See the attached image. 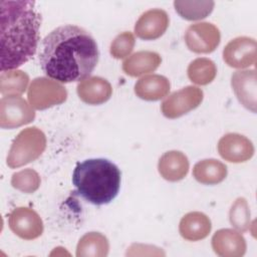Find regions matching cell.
<instances>
[{
	"label": "cell",
	"mask_w": 257,
	"mask_h": 257,
	"mask_svg": "<svg viewBox=\"0 0 257 257\" xmlns=\"http://www.w3.org/2000/svg\"><path fill=\"white\" fill-rule=\"evenodd\" d=\"M161 55L155 51L142 50L128 56L122 63V70L125 74L138 77L154 72L161 64Z\"/></svg>",
	"instance_id": "19"
},
{
	"label": "cell",
	"mask_w": 257,
	"mask_h": 257,
	"mask_svg": "<svg viewBox=\"0 0 257 257\" xmlns=\"http://www.w3.org/2000/svg\"><path fill=\"white\" fill-rule=\"evenodd\" d=\"M170 23L167 12L155 8L144 12L135 25L136 35L143 40H155L160 38L168 29Z\"/></svg>",
	"instance_id": "12"
},
{
	"label": "cell",
	"mask_w": 257,
	"mask_h": 257,
	"mask_svg": "<svg viewBox=\"0 0 257 257\" xmlns=\"http://www.w3.org/2000/svg\"><path fill=\"white\" fill-rule=\"evenodd\" d=\"M99 51L91 34L77 25L52 30L42 40L39 63L42 71L56 81H82L98 62Z\"/></svg>",
	"instance_id": "1"
},
{
	"label": "cell",
	"mask_w": 257,
	"mask_h": 257,
	"mask_svg": "<svg viewBox=\"0 0 257 257\" xmlns=\"http://www.w3.org/2000/svg\"><path fill=\"white\" fill-rule=\"evenodd\" d=\"M78 97L85 103L96 105L107 101L112 94L110 83L100 76H90L77 84Z\"/></svg>",
	"instance_id": "15"
},
{
	"label": "cell",
	"mask_w": 257,
	"mask_h": 257,
	"mask_svg": "<svg viewBox=\"0 0 257 257\" xmlns=\"http://www.w3.org/2000/svg\"><path fill=\"white\" fill-rule=\"evenodd\" d=\"M256 70H238L231 76V85L240 103L251 110L256 112L257 106V83H256Z\"/></svg>",
	"instance_id": "13"
},
{
	"label": "cell",
	"mask_w": 257,
	"mask_h": 257,
	"mask_svg": "<svg viewBox=\"0 0 257 257\" xmlns=\"http://www.w3.org/2000/svg\"><path fill=\"white\" fill-rule=\"evenodd\" d=\"M204 97L201 88L193 85L181 88L169 95L161 105L163 114L168 118H178L198 107Z\"/></svg>",
	"instance_id": "6"
},
{
	"label": "cell",
	"mask_w": 257,
	"mask_h": 257,
	"mask_svg": "<svg viewBox=\"0 0 257 257\" xmlns=\"http://www.w3.org/2000/svg\"><path fill=\"white\" fill-rule=\"evenodd\" d=\"M27 97L33 108L43 110L64 102L67 98V91L56 80L48 77H36L28 87Z\"/></svg>",
	"instance_id": "5"
},
{
	"label": "cell",
	"mask_w": 257,
	"mask_h": 257,
	"mask_svg": "<svg viewBox=\"0 0 257 257\" xmlns=\"http://www.w3.org/2000/svg\"><path fill=\"white\" fill-rule=\"evenodd\" d=\"M185 43L195 53L213 52L221 40L220 30L209 22H200L190 25L185 32Z\"/></svg>",
	"instance_id": "8"
},
{
	"label": "cell",
	"mask_w": 257,
	"mask_h": 257,
	"mask_svg": "<svg viewBox=\"0 0 257 257\" xmlns=\"http://www.w3.org/2000/svg\"><path fill=\"white\" fill-rule=\"evenodd\" d=\"M121 173L107 159H88L76 164L72 183L86 202L100 206L110 203L118 194Z\"/></svg>",
	"instance_id": "3"
},
{
	"label": "cell",
	"mask_w": 257,
	"mask_h": 257,
	"mask_svg": "<svg viewBox=\"0 0 257 257\" xmlns=\"http://www.w3.org/2000/svg\"><path fill=\"white\" fill-rule=\"evenodd\" d=\"M215 2L211 0L205 1H187L177 0L174 7L177 13L184 19L194 21L206 18L213 11Z\"/></svg>",
	"instance_id": "23"
},
{
	"label": "cell",
	"mask_w": 257,
	"mask_h": 257,
	"mask_svg": "<svg viewBox=\"0 0 257 257\" xmlns=\"http://www.w3.org/2000/svg\"><path fill=\"white\" fill-rule=\"evenodd\" d=\"M136 44L135 36L130 31L118 34L111 42L109 47L110 55L115 59H122L131 54Z\"/></svg>",
	"instance_id": "27"
},
{
	"label": "cell",
	"mask_w": 257,
	"mask_h": 257,
	"mask_svg": "<svg viewBox=\"0 0 257 257\" xmlns=\"http://www.w3.org/2000/svg\"><path fill=\"white\" fill-rule=\"evenodd\" d=\"M29 76L18 69L4 70L0 74V92L3 96H18L22 94L28 85Z\"/></svg>",
	"instance_id": "22"
},
{
	"label": "cell",
	"mask_w": 257,
	"mask_h": 257,
	"mask_svg": "<svg viewBox=\"0 0 257 257\" xmlns=\"http://www.w3.org/2000/svg\"><path fill=\"white\" fill-rule=\"evenodd\" d=\"M46 149V137L44 133L31 126L22 130L14 139L8 152L6 164L15 169L37 160Z\"/></svg>",
	"instance_id": "4"
},
{
	"label": "cell",
	"mask_w": 257,
	"mask_h": 257,
	"mask_svg": "<svg viewBox=\"0 0 257 257\" xmlns=\"http://www.w3.org/2000/svg\"><path fill=\"white\" fill-rule=\"evenodd\" d=\"M171 89L170 80L160 74H150L140 78L135 84V93L138 97L155 101L164 98Z\"/></svg>",
	"instance_id": "18"
},
{
	"label": "cell",
	"mask_w": 257,
	"mask_h": 257,
	"mask_svg": "<svg viewBox=\"0 0 257 257\" xmlns=\"http://www.w3.org/2000/svg\"><path fill=\"white\" fill-rule=\"evenodd\" d=\"M41 16L34 1H0L1 71L16 69L36 53Z\"/></svg>",
	"instance_id": "2"
},
{
	"label": "cell",
	"mask_w": 257,
	"mask_h": 257,
	"mask_svg": "<svg viewBox=\"0 0 257 257\" xmlns=\"http://www.w3.org/2000/svg\"><path fill=\"white\" fill-rule=\"evenodd\" d=\"M8 224L10 230L19 238L33 240L43 233V222L40 216L32 209L17 207L9 214Z\"/></svg>",
	"instance_id": "10"
},
{
	"label": "cell",
	"mask_w": 257,
	"mask_h": 257,
	"mask_svg": "<svg viewBox=\"0 0 257 257\" xmlns=\"http://www.w3.org/2000/svg\"><path fill=\"white\" fill-rule=\"evenodd\" d=\"M246 247V241L241 232L233 229H220L212 237V248L222 257L243 256Z\"/></svg>",
	"instance_id": "14"
},
{
	"label": "cell",
	"mask_w": 257,
	"mask_h": 257,
	"mask_svg": "<svg viewBox=\"0 0 257 257\" xmlns=\"http://www.w3.org/2000/svg\"><path fill=\"white\" fill-rule=\"evenodd\" d=\"M256 40L240 36L232 39L223 49V60L230 67L246 68L254 65L257 59Z\"/></svg>",
	"instance_id": "9"
},
{
	"label": "cell",
	"mask_w": 257,
	"mask_h": 257,
	"mask_svg": "<svg viewBox=\"0 0 257 257\" xmlns=\"http://www.w3.org/2000/svg\"><path fill=\"white\" fill-rule=\"evenodd\" d=\"M41 184L39 174L32 169H24L17 173H14L11 178V185L14 189L26 193L32 194L38 190Z\"/></svg>",
	"instance_id": "26"
},
{
	"label": "cell",
	"mask_w": 257,
	"mask_h": 257,
	"mask_svg": "<svg viewBox=\"0 0 257 257\" xmlns=\"http://www.w3.org/2000/svg\"><path fill=\"white\" fill-rule=\"evenodd\" d=\"M212 224L207 215L201 212H190L180 221L179 232L188 241L205 239L211 232Z\"/></svg>",
	"instance_id": "17"
},
{
	"label": "cell",
	"mask_w": 257,
	"mask_h": 257,
	"mask_svg": "<svg viewBox=\"0 0 257 257\" xmlns=\"http://www.w3.org/2000/svg\"><path fill=\"white\" fill-rule=\"evenodd\" d=\"M220 156L230 163H244L254 155L252 142L243 135L230 133L223 136L218 143Z\"/></svg>",
	"instance_id": "11"
},
{
	"label": "cell",
	"mask_w": 257,
	"mask_h": 257,
	"mask_svg": "<svg viewBox=\"0 0 257 257\" xmlns=\"http://www.w3.org/2000/svg\"><path fill=\"white\" fill-rule=\"evenodd\" d=\"M35 111L21 96H3L0 100V126L12 130L30 123Z\"/></svg>",
	"instance_id": "7"
},
{
	"label": "cell",
	"mask_w": 257,
	"mask_h": 257,
	"mask_svg": "<svg viewBox=\"0 0 257 257\" xmlns=\"http://www.w3.org/2000/svg\"><path fill=\"white\" fill-rule=\"evenodd\" d=\"M189 79L198 85L211 83L217 74V67L214 61L206 57L194 59L187 69Z\"/></svg>",
	"instance_id": "24"
},
{
	"label": "cell",
	"mask_w": 257,
	"mask_h": 257,
	"mask_svg": "<svg viewBox=\"0 0 257 257\" xmlns=\"http://www.w3.org/2000/svg\"><path fill=\"white\" fill-rule=\"evenodd\" d=\"M193 176L203 185H217L227 177V167L215 159L202 160L194 166Z\"/></svg>",
	"instance_id": "20"
},
{
	"label": "cell",
	"mask_w": 257,
	"mask_h": 257,
	"mask_svg": "<svg viewBox=\"0 0 257 257\" xmlns=\"http://www.w3.org/2000/svg\"><path fill=\"white\" fill-rule=\"evenodd\" d=\"M231 225L239 232H247L251 226L250 210L245 198H238L234 201L229 212Z\"/></svg>",
	"instance_id": "25"
},
{
	"label": "cell",
	"mask_w": 257,
	"mask_h": 257,
	"mask_svg": "<svg viewBox=\"0 0 257 257\" xmlns=\"http://www.w3.org/2000/svg\"><path fill=\"white\" fill-rule=\"evenodd\" d=\"M109 251L107 238L99 232L84 234L76 246L77 257H104Z\"/></svg>",
	"instance_id": "21"
},
{
	"label": "cell",
	"mask_w": 257,
	"mask_h": 257,
	"mask_svg": "<svg viewBox=\"0 0 257 257\" xmlns=\"http://www.w3.org/2000/svg\"><path fill=\"white\" fill-rule=\"evenodd\" d=\"M189 160L180 151H169L159 160L158 170L160 175L169 182L183 180L189 172Z\"/></svg>",
	"instance_id": "16"
}]
</instances>
